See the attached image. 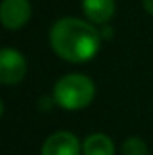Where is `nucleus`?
I'll use <instances>...</instances> for the list:
<instances>
[{
	"label": "nucleus",
	"mask_w": 153,
	"mask_h": 155,
	"mask_svg": "<svg viewBox=\"0 0 153 155\" xmlns=\"http://www.w3.org/2000/svg\"><path fill=\"white\" fill-rule=\"evenodd\" d=\"M101 33L79 18H61L50 29L52 51L70 63L92 60L101 47Z\"/></svg>",
	"instance_id": "1"
},
{
	"label": "nucleus",
	"mask_w": 153,
	"mask_h": 155,
	"mask_svg": "<svg viewBox=\"0 0 153 155\" xmlns=\"http://www.w3.org/2000/svg\"><path fill=\"white\" fill-rule=\"evenodd\" d=\"M96 96V87L90 78L83 74H67L56 81L52 97L56 105L65 110H81L92 103Z\"/></svg>",
	"instance_id": "2"
},
{
	"label": "nucleus",
	"mask_w": 153,
	"mask_h": 155,
	"mask_svg": "<svg viewBox=\"0 0 153 155\" xmlns=\"http://www.w3.org/2000/svg\"><path fill=\"white\" fill-rule=\"evenodd\" d=\"M27 72L25 58L15 49H2L0 52V81L4 85L20 83Z\"/></svg>",
	"instance_id": "3"
},
{
	"label": "nucleus",
	"mask_w": 153,
	"mask_h": 155,
	"mask_svg": "<svg viewBox=\"0 0 153 155\" xmlns=\"http://www.w3.org/2000/svg\"><path fill=\"white\" fill-rule=\"evenodd\" d=\"M83 152V144L70 132H56L41 146V155H79Z\"/></svg>",
	"instance_id": "4"
},
{
	"label": "nucleus",
	"mask_w": 153,
	"mask_h": 155,
	"mask_svg": "<svg viewBox=\"0 0 153 155\" xmlns=\"http://www.w3.org/2000/svg\"><path fill=\"white\" fill-rule=\"evenodd\" d=\"M0 18L5 29H20L31 18L29 0H4L0 7Z\"/></svg>",
	"instance_id": "5"
},
{
	"label": "nucleus",
	"mask_w": 153,
	"mask_h": 155,
	"mask_svg": "<svg viewBox=\"0 0 153 155\" xmlns=\"http://www.w3.org/2000/svg\"><path fill=\"white\" fill-rule=\"evenodd\" d=\"M83 11L94 24H106L115 13V0H83Z\"/></svg>",
	"instance_id": "6"
},
{
	"label": "nucleus",
	"mask_w": 153,
	"mask_h": 155,
	"mask_svg": "<svg viewBox=\"0 0 153 155\" xmlns=\"http://www.w3.org/2000/svg\"><path fill=\"white\" fill-rule=\"evenodd\" d=\"M114 143L105 134H92L83 141V155H114Z\"/></svg>",
	"instance_id": "7"
},
{
	"label": "nucleus",
	"mask_w": 153,
	"mask_h": 155,
	"mask_svg": "<svg viewBox=\"0 0 153 155\" xmlns=\"http://www.w3.org/2000/svg\"><path fill=\"white\" fill-rule=\"evenodd\" d=\"M122 155H148V146L141 137H128L122 143Z\"/></svg>",
	"instance_id": "8"
},
{
	"label": "nucleus",
	"mask_w": 153,
	"mask_h": 155,
	"mask_svg": "<svg viewBox=\"0 0 153 155\" xmlns=\"http://www.w3.org/2000/svg\"><path fill=\"white\" fill-rule=\"evenodd\" d=\"M142 5L150 15H153V0H142Z\"/></svg>",
	"instance_id": "9"
}]
</instances>
